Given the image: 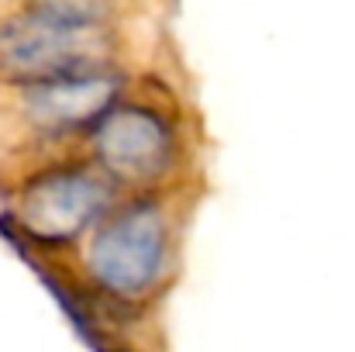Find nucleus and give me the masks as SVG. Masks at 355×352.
Here are the masks:
<instances>
[{"label": "nucleus", "mask_w": 355, "mask_h": 352, "mask_svg": "<svg viewBox=\"0 0 355 352\" xmlns=\"http://www.w3.org/2000/svg\"><path fill=\"white\" fill-rule=\"evenodd\" d=\"M28 3L90 24L176 21V7H180V0H28Z\"/></svg>", "instance_id": "6"}, {"label": "nucleus", "mask_w": 355, "mask_h": 352, "mask_svg": "<svg viewBox=\"0 0 355 352\" xmlns=\"http://www.w3.org/2000/svg\"><path fill=\"white\" fill-rule=\"evenodd\" d=\"M214 187L118 197L69 249L24 266L76 335L104 352H166L169 301L187 276L197 215Z\"/></svg>", "instance_id": "1"}, {"label": "nucleus", "mask_w": 355, "mask_h": 352, "mask_svg": "<svg viewBox=\"0 0 355 352\" xmlns=\"http://www.w3.org/2000/svg\"><path fill=\"white\" fill-rule=\"evenodd\" d=\"M131 73L0 80V190L35 166L80 152Z\"/></svg>", "instance_id": "4"}, {"label": "nucleus", "mask_w": 355, "mask_h": 352, "mask_svg": "<svg viewBox=\"0 0 355 352\" xmlns=\"http://www.w3.org/2000/svg\"><path fill=\"white\" fill-rule=\"evenodd\" d=\"M214 149L197 76L180 45L135 69L80 145L121 197L214 187Z\"/></svg>", "instance_id": "2"}, {"label": "nucleus", "mask_w": 355, "mask_h": 352, "mask_svg": "<svg viewBox=\"0 0 355 352\" xmlns=\"http://www.w3.org/2000/svg\"><path fill=\"white\" fill-rule=\"evenodd\" d=\"M176 45L173 21L90 24L28 0H0V80L128 73Z\"/></svg>", "instance_id": "3"}, {"label": "nucleus", "mask_w": 355, "mask_h": 352, "mask_svg": "<svg viewBox=\"0 0 355 352\" xmlns=\"http://www.w3.org/2000/svg\"><path fill=\"white\" fill-rule=\"evenodd\" d=\"M121 190L83 152L52 159L0 190V238L24 262L69 249Z\"/></svg>", "instance_id": "5"}]
</instances>
